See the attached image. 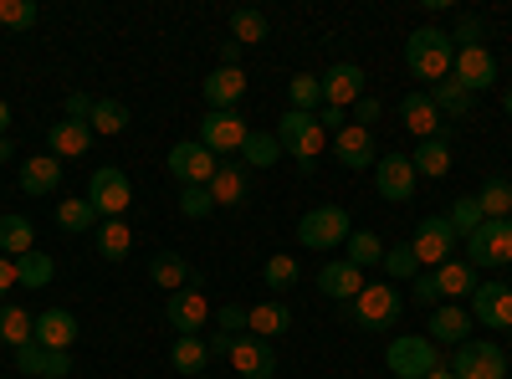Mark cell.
Wrapping results in <instances>:
<instances>
[{
	"instance_id": "55",
	"label": "cell",
	"mask_w": 512,
	"mask_h": 379,
	"mask_svg": "<svg viewBox=\"0 0 512 379\" xmlns=\"http://www.w3.org/2000/svg\"><path fill=\"white\" fill-rule=\"evenodd\" d=\"M379 113H384V103H379V98H369V93H364V98L354 103V118H359V129H369V123H379Z\"/></svg>"
},
{
	"instance_id": "60",
	"label": "cell",
	"mask_w": 512,
	"mask_h": 379,
	"mask_svg": "<svg viewBox=\"0 0 512 379\" xmlns=\"http://www.w3.org/2000/svg\"><path fill=\"white\" fill-rule=\"evenodd\" d=\"M425 379H456V374H451V369L441 364V369H431V374H425Z\"/></svg>"
},
{
	"instance_id": "57",
	"label": "cell",
	"mask_w": 512,
	"mask_h": 379,
	"mask_svg": "<svg viewBox=\"0 0 512 379\" xmlns=\"http://www.w3.org/2000/svg\"><path fill=\"white\" fill-rule=\"evenodd\" d=\"M241 41H221V67H241Z\"/></svg>"
},
{
	"instance_id": "38",
	"label": "cell",
	"mask_w": 512,
	"mask_h": 379,
	"mask_svg": "<svg viewBox=\"0 0 512 379\" xmlns=\"http://www.w3.org/2000/svg\"><path fill=\"white\" fill-rule=\"evenodd\" d=\"M52 277H57V262L41 246L26 251V257L16 262V287H52Z\"/></svg>"
},
{
	"instance_id": "37",
	"label": "cell",
	"mask_w": 512,
	"mask_h": 379,
	"mask_svg": "<svg viewBox=\"0 0 512 379\" xmlns=\"http://www.w3.org/2000/svg\"><path fill=\"white\" fill-rule=\"evenodd\" d=\"M344 262H354L359 272H369V267H384V241H379L374 231H354V236L344 241Z\"/></svg>"
},
{
	"instance_id": "20",
	"label": "cell",
	"mask_w": 512,
	"mask_h": 379,
	"mask_svg": "<svg viewBox=\"0 0 512 379\" xmlns=\"http://www.w3.org/2000/svg\"><path fill=\"white\" fill-rule=\"evenodd\" d=\"M333 154H338V164H344V170H374V164H379L374 134L359 129V123H349V129L333 134Z\"/></svg>"
},
{
	"instance_id": "4",
	"label": "cell",
	"mask_w": 512,
	"mask_h": 379,
	"mask_svg": "<svg viewBox=\"0 0 512 379\" xmlns=\"http://www.w3.org/2000/svg\"><path fill=\"white\" fill-rule=\"evenodd\" d=\"M384 369L395 379H425L431 369H441V349L425 339V333H400V339H390V349H384Z\"/></svg>"
},
{
	"instance_id": "31",
	"label": "cell",
	"mask_w": 512,
	"mask_h": 379,
	"mask_svg": "<svg viewBox=\"0 0 512 379\" xmlns=\"http://www.w3.org/2000/svg\"><path fill=\"white\" fill-rule=\"evenodd\" d=\"M26 251H36V226L26 221V216H0V257H11V262H21Z\"/></svg>"
},
{
	"instance_id": "27",
	"label": "cell",
	"mask_w": 512,
	"mask_h": 379,
	"mask_svg": "<svg viewBox=\"0 0 512 379\" xmlns=\"http://www.w3.org/2000/svg\"><path fill=\"white\" fill-rule=\"evenodd\" d=\"M292 328V308L287 303H256L246 308V333H256V339H282V333Z\"/></svg>"
},
{
	"instance_id": "6",
	"label": "cell",
	"mask_w": 512,
	"mask_h": 379,
	"mask_svg": "<svg viewBox=\"0 0 512 379\" xmlns=\"http://www.w3.org/2000/svg\"><path fill=\"white\" fill-rule=\"evenodd\" d=\"M456 246H461V236L451 231V221L446 216H420V226H415V236H410V251H415V262H420V272L425 267H446L451 257H456Z\"/></svg>"
},
{
	"instance_id": "16",
	"label": "cell",
	"mask_w": 512,
	"mask_h": 379,
	"mask_svg": "<svg viewBox=\"0 0 512 379\" xmlns=\"http://www.w3.org/2000/svg\"><path fill=\"white\" fill-rule=\"evenodd\" d=\"M318 82H323V103L328 108H344L349 113L364 98V67H354V62H333Z\"/></svg>"
},
{
	"instance_id": "1",
	"label": "cell",
	"mask_w": 512,
	"mask_h": 379,
	"mask_svg": "<svg viewBox=\"0 0 512 379\" xmlns=\"http://www.w3.org/2000/svg\"><path fill=\"white\" fill-rule=\"evenodd\" d=\"M451 62H456V41H451V31H441V26H415L410 31V41H405V67L420 77V82H446L451 77Z\"/></svg>"
},
{
	"instance_id": "25",
	"label": "cell",
	"mask_w": 512,
	"mask_h": 379,
	"mask_svg": "<svg viewBox=\"0 0 512 379\" xmlns=\"http://www.w3.org/2000/svg\"><path fill=\"white\" fill-rule=\"evenodd\" d=\"M200 93H205L210 108H236V103L246 98V72H241V67H216V72L205 77Z\"/></svg>"
},
{
	"instance_id": "26",
	"label": "cell",
	"mask_w": 512,
	"mask_h": 379,
	"mask_svg": "<svg viewBox=\"0 0 512 379\" xmlns=\"http://www.w3.org/2000/svg\"><path fill=\"white\" fill-rule=\"evenodd\" d=\"M436 282H441V303H461V298H472V292L482 287L477 282V267L466 262V257H451L446 267H436Z\"/></svg>"
},
{
	"instance_id": "32",
	"label": "cell",
	"mask_w": 512,
	"mask_h": 379,
	"mask_svg": "<svg viewBox=\"0 0 512 379\" xmlns=\"http://www.w3.org/2000/svg\"><path fill=\"white\" fill-rule=\"evenodd\" d=\"M0 344H6L11 354L26 349V344H36V318H31L21 303H6V308H0Z\"/></svg>"
},
{
	"instance_id": "33",
	"label": "cell",
	"mask_w": 512,
	"mask_h": 379,
	"mask_svg": "<svg viewBox=\"0 0 512 379\" xmlns=\"http://www.w3.org/2000/svg\"><path fill=\"white\" fill-rule=\"evenodd\" d=\"M425 93H431V103L441 108V118H446V123H461L466 113H472V103H477V93H466L461 82H451V77H446V82H436V88H425Z\"/></svg>"
},
{
	"instance_id": "28",
	"label": "cell",
	"mask_w": 512,
	"mask_h": 379,
	"mask_svg": "<svg viewBox=\"0 0 512 379\" xmlns=\"http://www.w3.org/2000/svg\"><path fill=\"white\" fill-rule=\"evenodd\" d=\"M62 185V164L52 154H36V159H21V190L26 195H52Z\"/></svg>"
},
{
	"instance_id": "10",
	"label": "cell",
	"mask_w": 512,
	"mask_h": 379,
	"mask_svg": "<svg viewBox=\"0 0 512 379\" xmlns=\"http://www.w3.org/2000/svg\"><path fill=\"white\" fill-rule=\"evenodd\" d=\"M246 118L236 113V108H210L205 118H200V144L210 149V154H241V144H246Z\"/></svg>"
},
{
	"instance_id": "63",
	"label": "cell",
	"mask_w": 512,
	"mask_h": 379,
	"mask_svg": "<svg viewBox=\"0 0 512 379\" xmlns=\"http://www.w3.org/2000/svg\"><path fill=\"white\" fill-rule=\"evenodd\" d=\"M507 374H512V369H507Z\"/></svg>"
},
{
	"instance_id": "35",
	"label": "cell",
	"mask_w": 512,
	"mask_h": 379,
	"mask_svg": "<svg viewBox=\"0 0 512 379\" xmlns=\"http://www.w3.org/2000/svg\"><path fill=\"white\" fill-rule=\"evenodd\" d=\"M57 226L67 231V236H82V231H93L98 226V210L88 205V195H67V200H57Z\"/></svg>"
},
{
	"instance_id": "46",
	"label": "cell",
	"mask_w": 512,
	"mask_h": 379,
	"mask_svg": "<svg viewBox=\"0 0 512 379\" xmlns=\"http://www.w3.org/2000/svg\"><path fill=\"white\" fill-rule=\"evenodd\" d=\"M420 262H415V251L410 246H384V277L390 282H415Z\"/></svg>"
},
{
	"instance_id": "36",
	"label": "cell",
	"mask_w": 512,
	"mask_h": 379,
	"mask_svg": "<svg viewBox=\"0 0 512 379\" xmlns=\"http://www.w3.org/2000/svg\"><path fill=\"white\" fill-rule=\"evenodd\" d=\"M93 246H98L103 262H123L128 251H134V231H128V221H103L93 231Z\"/></svg>"
},
{
	"instance_id": "62",
	"label": "cell",
	"mask_w": 512,
	"mask_h": 379,
	"mask_svg": "<svg viewBox=\"0 0 512 379\" xmlns=\"http://www.w3.org/2000/svg\"><path fill=\"white\" fill-rule=\"evenodd\" d=\"M507 287H512V282H507Z\"/></svg>"
},
{
	"instance_id": "39",
	"label": "cell",
	"mask_w": 512,
	"mask_h": 379,
	"mask_svg": "<svg viewBox=\"0 0 512 379\" xmlns=\"http://www.w3.org/2000/svg\"><path fill=\"white\" fill-rule=\"evenodd\" d=\"M169 364H175L180 374H190V379H200V369L210 364V349H205L200 333H190V339H175V349H169Z\"/></svg>"
},
{
	"instance_id": "44",
	"label": "cell",
	"mask_w": 512,
	"mask_h": 379,
	"mask_svg": "<svg viewBox=\"0 0 512 379\" xmlns=\"http://www.w3.org/2000/svg\"><path fill=\"white\" fill-rule=\"evenodd\" d=\"M446 221H451V231L466 241V236H472L487 216H482V200L477 195H461V200H451V210H446Z\"/></svg>"
},
{
	"instance_id": "18",
	"label": "cell",
	"mask_w": 512,
	"mask_h": 379,
	"mask_svg": "<svg viewBox=\"0 0 512 379\" xmlns=\"http://www.w3.org/2000/svg\"><path fill=\"white\" fill-rule=\"evenodd\" d=\"M231 364L241 379H277V354L267 339H256V333H241L236 349H231Z\"/></svg>"
},
{
	"instance_id": "49",
	"label": "cell",
	"mask_w": 512,
	"mask_h": 379,
	"mask_svg": "<svg viewBox=\"0 0 512 379\" xmlns=\"http://www.w3.org/2000/svg\"><path fill=\"white\" fill-rule=\"evenodd\" d=\"M0 26L31 31L36 26V0H0Z\"/></svg>"
},
{
	"instance_id": "50",
	"label": "cell",
	"mask_w": 512,
	"mask_h": 379,
	"mask_svg": "<svg viewBox=\"0 0 512 379\" xmlns=\"http://www.w3.org/2000/svg\"><path fill=\"white\" fill-rule=\"evenodd\" d=\"M410 298H415L425 313H436V308H441V282H436V272H415V282H410Z\"/></svg>"
},
{
	"instance_id": "47",
	"label": "cell",
	"mask_w": 512,
	"mask_h": 379,
	"mask_svg": "<svg viewBox=\"0 0 512 379\" xmlns=\"http://www.w3.org/2000/svg\"><path fill=\"white\" fill-rule=\"evenodd\" d=\"M262 277H267V287H272V292H287V287H297V257L277 251V257H267Z\"/></svg>"
},
{
	"instance_id": "30",
	"label": "cell",
	"mask_w": 512,
	"mask_h": 379,
	"mask_svg": "<svg viewBox=\"0 0 512 379\" xmlns=\"http://www.w3.org/2000/svg\"><path fill=\"white\" fill-rule=\"evenodd\" d=\"M246 190H251L246 164H216V180H210V200H216V205H246Z\"/></svg>"
},
{
	"instance_id": "7",
	"label": "cell",
	"mask_w": 512,
	"mask_h": 379,
	"mask_svg": "<svg viewBox=\"0 0 512 379\" xmlns=\"http://www.w3.org/2000/svg\"><path fill=\"white\" fill-rule=\"evenodd\" d=\"M88 205L98 210L103 221H123V210L134 205V185H128V175L118 170V164H98V170H93Z\"/></svg>"
},
{
	"instance_id": "2",
	"label": "cell",
	"mask_w": 512,
	"mask_h": 379,
	"mask_svg": "<svg viewBox=\"0 0 512 379\" xmlns=\"http://www.w3.org/2000/svg\"><path fill=\"white\" fill-rule=\"evenodd\" d=\"M277 144H282V154L297 159V170L313 175V159L328 149V134H323L318 113H297V108H287V113L277 118Z\"/></svg>"
},
{
	"instance_id": "12",
	"label": "cell",
	"mask_w": 512,
	"mask_h": 379,
	"mask_svg": "<svg viewBox=\"0 0 512 379\" xmlns=\"http://www.w3.org/2000/svg\"><path fill=\"white\" fill-rule=\"evenodd\" d=\"M164 318H169V328H175V339H190V333L210 328V303H205V292H200V287H180V292H169Z\"/></svg>"
},
{
	"instance_id": "19",
	"label": "cell",
	"mask_w": 512,
	"mask_h": 379,
	"mask_svg": "<svg viewBox=\"0 0 512 379\" xmlns=\"http://www.w3.org/2000/svg\"><path fill=\"white\" fill-rule=\"evenodd\" d=\"M425 339H431L436 349H441V344L461 349L466 339H472V308H461V303H441V308L431 313V328H425Z\"/></svg>"
},
{
	"instance_id": "48",
	"label": "cell",
	"mask_w": 512,
	"mask_h": 379,
	"mask_svg": "<svg viewBox=\"0 0 512 379\" xmlns=\"http://www.w3.org/2000/svg\"><path fill=\"white\" fill-rule=\"evenodd\" d=\"M210 210H216V200H210V185H190V190H180V216H185V221H205Z\"/></svg>"
},
{
	"instance_id": "9",
	"label": "cell",
	"mask_w": 512,
	"mask_h": 379,
	"mask_svg": "<svg viewBox=\"0 0 512 379\" xmlns=\"http://www.w3.org/2000/svg\"><path fill=\"white\" fill-rule=\"evenodd\" d=\"M446 369H451L456 379H507V354H502V344L466 339Z\"/></svg>"
},
{
	"instance_id": "8",
	"label": "cell",
	"mask_w": 512,
	"mask_h": 379,
	"mask_svg": "<svg viewBox=\"0 0 512 379\" xmlns=\"http://www.w3.org/2000/svg\"><path fill=\"white\" fill-rule=\"evenodd\" d=\"M466 262L482 267H512V216L507 221H482L466 236Z\"/></svg>"
},
{
	"instance_id": "41",
	"label": "cell",
	"mask_w": 512,
	"mask_h": 379,
	"mask_svg": "<svg viewBox=\"0 0 512 379\" xmlns=\"http://www.w3.org/2000/svg\"><path fill=\"white\" fill-rule=\"evenodd\" d=\"M267 16L262 11H251V6H241V11H231V41H241V47H262L267 41Z\"/></svg>"
},
{
	"instance_id": "61",
	"label": "cell",
	"mask_w": 512,
	"mask_h": 379,
	"mask_svg": "<svg viewBox=\"0 0 512 379\" xmlns=\"http://www.w3.org/2000/svg\"><path fill=\"white\" fill-rule=\"evenodd\" d=\"M502 108H507V118H512V88H507V93H502Z\"/></svg>"
},
{
	"instance_id": "17",
	"label": "cell",
	"mask_w": 512,
	"mask_h": 379,
	"mask_svg": "<svg viewBox=\"0 0 512 379\" xmlns=\"http://www.w3.org/2000/svg\"><path fill=\"white\" fill-rule=\"evenodd\" d=\"M472 323H482V328H507V333H512V287L482 282V287L472 292Z\"/></svg>"
},
{
	"instance_id": "42",
	"label": "cell",
	"mask_w": 512,
	"mask_h": 379,
	"mask_svg": "<svg viewBox=\"0 0 512 379\" xmlns=\"http://www.w3.org/2000/svg\"><path fill=\"white\" fill-rule=\"evenodd\" d=\"M477 200H482V216H487V221H507V216H512V185H507L502 175H492V180L477 190Z\"/></svg>"
},
{
	"instance_id": "11",
	"label": "cell",
	"mask_w": 512,
	"mask_h": 379,
	"mask_svg": "<svg viewBox=\"0 0 512 379\" xmlns=\"http://www.w3.org/2000/svg\"><path fill=\"white\" fill-rule=\"evenodd\" d=\"M169 175L180 180V190L210 185V180H216V154H210L200 139H180L175 149H169Z\"/></svg>"
},
{
	"instance_id": "22",
	"label": "cell",
	"mask_w": 512,
	"mask_h": 379,
	"mask_svg": "<svg viewBox=\"0 0 512 379\" xmlns=\"http://www.w3.org/2000/svg\"><path fill=\"white\" fill-rule=\"evenodd\" d=\"M36 344L52 349V354H67L77 344V318L67 308H47V313L36 318Z\"/></svg>"
},
{
	"instance_id": "3",
	"label": "cell",
	"mask_w": 512,
	"mask_h": 379,
	"mask_svg": "<svg viewBox=\"0 0 512 379\" xmlns=\"http://www.w3.org/2000/svg\"><path fill=\"white\" fill-rule=\"evenodd\" d=\"M400 308H405V298H400L395 282H364V292L349 303V318H354V328L379 333V328H395L400 323Z\"/></svg>"
},
{
	"instance_id": "21",
	"label": "cell",
	"mask_w": 512,
	"mask_h": 379,
	"mask_svg": "<svg viewBox=\"0 0 512 379\" xmlns=\"http://www.w3.org/2000/svg\"><path fill=\"white\" fill-rule=\"evenodd\" d=\"M318 292H323V298H333V303H354L359 292H364V272H359L354 262L338 257V262H328V267L318 272Z\"/></svg>"
},
{
	"instance_id": "59",
	"label": "cell",
	"mask_w": 512,
	"mask_h": 379,
	"mask_svg": "<svg viewBox=\"0 0 512 379\" xmlns=\"http://www.w3.org/2000/svg\"><path fill=\"white\" fill-rule=\"evenodd\" d=\"M11 154H16V144H11V139H0V164H6Z\"/></svg>"
},
{
	"instance_id": "29",
	"label": "cell",
	"mask_w": 512,
	"mask_h": 379,
	"mask_svg": "<svg viewBox=\"0 0 512 379\" xmlns=\"http://www.w3.org/2000/svg\"><path fill=\"white\" fill-rule=\"evenodd\" d=\"M410 164H415V175H425V180H446L451 175V139H420Z\"/></svg>"
},
{
	"instance_id": "15",
	"label": "cell",
	"mask_w": 512,
	"mask_h": 379,
	"mask_svg": "<svg viewBox=\"0 0 512 379\" xmlns=\"http://www.w3.org/2000/svg\"><path fill=\"white\" fill-rule=\"evenodd\" d=\"M415 164H410V154H379V164H374V185H379V195L384 200H395V205H405L410 195H415Z\"/></svg>"
},
{
	"instance_id": "53",
	"label": "cell",
	"mask_w": 512,
	"mask_h": 379,
	"mask_svg": "<svg viewBox=\"0 0 512 379\" xmlns=\"http://www.w3.org/2000/svg\"><path fill=\"white\" fill-rule=\"evenodd\" d=\"M93 103H98V98H88V93H67V103H62V108H67V118L88 123V118H93Z\"/></svg>"
},
{
	"instance_id": "34",
	"label": "cell",
	"mask_w": 512,
	"mask_h": 379,
	"mask_svg": "<svg viewBox=\"0 0 512 379\" xmlns=\"http://www.w3.org/2000/svg\"><path fill=\"white\" fill-rule=\"evenodd\" d=\"M190 262L180 257V251H159V257H149V277H154V287H169V292H180V287H190Z\"/></svg>"
},
{
	"instance_id": "14",
	"label": "cell",
	"mask_w": 512,
	"mask_h": 379,
	"mask_svg": "<svg viewBox=\"0 0 512 379\" xmlns=\"http://www.w3.org/2000/svg\"><path fill=\"white\" fill-rule=\"evenodd\" d=\"M400 123H405V134H415V144L420 139H446V118L431 103V93H405L400 98Z\"/></svg>"
},
{
	"instance_id": "45",
	"label": "cell",
	"mask_w": 512,
	"mask_h": 379,
	"mask_svg": "<svg viewBox=\"0 0 512 379\" xmlns=\"http://www.w3.org/2000/svg\"><path fill=\"white\" fill-rule=\"evenodd\" d=\"M88 123H93V134H108V139H113V134H123V129H128V108H123L118 98H98Z\"/></svg>"
},
{
	"instance_id": "52",
	"label": "cell",
	"mask_w": 512,
	"mask_h": 379,
	"mask_svg": "<svg viewBox=\"0 0 512 379\" xmlns=\"http://www.w3.org/2000/svg\"><path fill=\"white\" fill-rule=\"evenodd\" d=\"M216 328H226V333H236V339H241V333H246V308L226 303V308L216 313Z\"/></svg>"
},
{
	"instance_id": "5",
	"label": "cell",
	"mask_w": 512,
	"mask_h": 379,
	"mask_svg": "<svg viewBox=\"0 0 512 379\" xmlns=\"http://www.w3.org/2000/svg\"><path fill=\"white\" fill-rule=\"evenodd\" d=\"M354 236V221H349V210L344 205H313L303 221H297V241L313 246V251H333V246H344Z\"/></svg>"
},
{
	"instance_id": "23",
	"label": "cell",
	"mask_w": 512,
	"mask_h": 379,
	"mask_svg": "<svg viewBox=\"0 0 512 379\" xmlns=\"http://www.w3.org/2000/svg\"><path fill=\"white\" fill-rule=\"evenodd\" d=\"M47 144H52V159H82L93 149V123H77V118H62V123H52V134H47Z\"/></svg>"
},
{
	"instance_id": "24",
	"label": "cell",
	"mask_w": 512,
	"mask_h": 379,
	"mask_svg": "<svg viewBox=\"0 0 512 379\" xmlns=\"http://www.w3.org/2000/svg\"><path fill=\"white\" fill-rule=\"evenodd\" d=\"M16 369L31 374V379H67L72 374V359L41 349V344H26V349H16Z\"/></svg>"
},
{
	"instance_id": "51",
	"label": "cell",
	"mask_w": 512,
	"mask_h": 379,
	"mask_svg": "<svg viewBox=\"0 0 512 379\" xmlns=\"http://www.w3.org/2000/svg\"><path fill=\"white\" fill-rule=\"evenodd\" d=\"M482 31H487V26H482V16H461V21H456V31H451L456 52H461V47H482Z\"/></svg>"
},
{
	"instance_id": "13",
	"label": "cell",
	"mask_w": 512,
	"mask_h": 379,
	"mask_svg": "<svg viewBox=\"0 0 512 379\" xmlns=\"http://www.w3.org/2000/svg\"><path fill=\"white\" fill-rule=\"evenodd\" d=\"M497 77H502V67H497V57H492L487 47H461L456 62H451V82H461L466 93L497 88Z\"/></svg>"
},
{
	"instance_id": "54",
	"label": "cell",
	"mask_w": 512,
	"mask_h": 379,
	"mask_svg": "<svg viewBox=\"0 0 512 379\" xmlns=\"http://www.w3.org/2000/svg\"><path fill=\"white\" fill-rule=\"evenodd\" d=\"M205 349H210V359H231V349H236V333H226V328H216L205 339Z\"/></svg>"
},
{
	"instance_id": "56",
	"label": "cell",
	"mask_w": 512,
	"mask_h": 379,
	"mask_svg": "<svg viewBox=\"0 0 512 379\" xmlns=\"http://www.w3.org/2000/svg\"><path fill=\"white\" fill-rule=\"evenodd\" d=\"M16 287V262L11 257H0V303H6V292Z\"/></svg>"
},
{
	"instance_id": "64",
	"label": "cell",
	"mask_w": 512,
	"mask_h": 379,
	"mask_svg": "<svg viewBox=\"0 0 512 379\" xmlns=\"http://www.w3.org/2000/svg\"><path fill=\"white\" fill-rule=\"evenodd\" d=\"M200 379H205V374H200Z\"/></svg>"
},
{
	"instance_id": "58",
	"label": "cell",
	"mask_w": 512,
	"mask_h": 379,
	"mask_svg": "<svg viewBox=\"0 0 512 379\" xmlns=\"http://www.w3.org/2000/svg\"><path fill=\"white\" fill-rule=\"evenodd\" d=\"M0 139H11V103L0 98Z\"/></svg>"
},
{
	"instance_id": "43",
	"label": "cell",
	"mask_w": 512,
	"mask_h": 379,
	"mask_svg": "<svg viewBox=\"0 0 512 379\" xmlns=\"http://www.w3.org/2000/svg\"><path fill=\"white\" fill-rule=\"evenodd\" d=\"M287 98H292V108H297V113H318V108H323V82H318L313 72H292Z\"/></svg>"
},
{
	"instance_id": "40",
	"label": "cell",
	"mask_w": 512,
	"mask_h": 379,
	"mask_svg": "<svg viewBox=\"0 0 512 379\" xmlns=\"http://www.w3.org/2000/svg\"><path fill=\"white\" fill-rule=\"evenodd\" d=\"M277 159H282L277 134H246V144H241V164H246V170H272Z\"/></svg>"
}]
</instances>
